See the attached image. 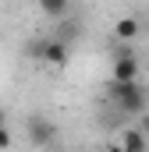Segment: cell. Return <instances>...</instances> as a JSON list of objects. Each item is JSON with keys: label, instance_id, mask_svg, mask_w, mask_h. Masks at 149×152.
Wrapping results in <instances>:
<instances>
[{"label": "cell", "instance_id": "6da1fadb", "mask_svg": "<svg viewBox=\"0 0 149 152\" xmlns=\"http://www.w3.org/2000/svg\"><path fill=\"white\" fill-rule=\"evenodd\" d=\"M110 99L121 113H146L149 110V92L139 81H110Z\"/></svg>", "mask_w": 149, "mask_h": 152}, {"label": "cell", "instance_id": "7a4b0ae2", "mask_svg": "<svg viewBox=\"0 0 149 152\" xmlns=\"http://www.w3.org/2000/svg\"><path fill=\"white\" fill-rule=\"evenodd\" d=\"M25 131H29V142H32L36 149H50V145L57 142V124H53V120H46L43 113H29Z\"/></svg>", "mask_w": 149, "mask_h": 152}, {"label": "cell", "instance_id": "3957f363", "mask_svg": "<svg viewBox=\"0 0 149 152\" xmlns=\"http://www.w3.org/2000/svg\"><path fill=\"white\" fill-rule=\"evenodd\" d=\"M110 81H139V60H135V50H131V46H121V50L114 53Z\"/></svg>", "mask_w": 149, "mask_h": 152}, {"label": "cell", "instance_id": "277c9868", "mask_svg": "<svg viewBox=\"0 0 149 152\" xmlns=\"http://www.w3.org/2000/svg\"><path fill=\"white\" fill-rule=\"evenodd\" d=\"M68 57H71V42H64V39H57V36H46V53H43V60H46V64L64 67V64H68Z\"/></svg>", "mask_w": 149, "mask_h": 152}, {"label": "cell", "instance_id": "5b68a950", "mask_svg": "<svg viewBox=\"0 0 149 152\" xmlns=\"http://www.w3.org/2000/svg\"><path fill=\"white\" fill-rule=\"evenodd\" d=\"M121 149L124 152H146L149 149V138L142 127H128L124 134H121Z\"/></svg>", "mask_w": 149, "mask_h": 152}, {"label": "cell", "instance_id": "8992f818", "mask_svg": "<svg viewBox=\"0 0 149 152\" xmlns=\"http://www.w3.org/2000/svg\"><path fill=\"white\" fill-rule=\"evenodd\" d=\"M142 32V25H139V18H121L117 25H114V36L121 39V42H131V39Z\"/></svg>", "mask_w": 149, "mask_h": 152}, {"label": "cell", "instance_id": "52a82bcc", "mask_svg": "<svg viewBox=\"0 0 149 152\" xmlns=\"http://www.w3.org/2000/svg\"><path fill=\"white\" fill-rule=\"evenodd\" d=\"M39 7H43V14H50V18H64L68 7H71V0H39Z\"/></svg>", "mask_w": 149, "mask_h": 152}, {"label": "cell", "instance_id": "ba28073f", "mask_svg": "<svg viewBox=\"0 0 149 152\" xmlns=\"http://www.w3.org/2000/svg\"><path fill=\"white\" fill-rule=\"evenodd\" d=\"M43 53H46V36H36L25 46V57H29V60H43Z\"/></svg>", "mask_w": 149, "mask_h": 152}, {"label": "cell", "instance_id": "9c48e42d", "mask_svg": "<svg viewBox=\"0 0 149 152\" xmlns=\"http://www.w3.org/2000/svg\"><path fill=\"white\" fill-rule=\"evenodd\" d=\"M57 39H64V42H71V39H78V25H71V21H64V25L57 28Z\"/></svg>", "mask_w": 149, "mask_h": 152}, {"label": "cell", "instance_id": "30bf717a", "mask_svg": "<svg viewBox=\"0 0 149 152\" xmlns=\"http://www.w3.org/2000/svg\"><path fill=\"white\" fill-rule=\"evenodd\" d=\"M7 149H11V131L0 127V152H7Z\"/></svg>", "mask_w": 149, "mask_h": 152}, {"label": "cell", "instance_id": "8fae6325", "mask_svg": "<svg viewBox=\"0 0 149 152\" xmlns=\"http://www.w3.org/2000/svg\"><path fill=\"white\" fill-rule=\"evenodd\" d=\"M100 152H124V149H121V145H103Z\"/></svg>", "mask_w": 149, "mask_h": 152}, {"label": "cell", "instance_id": "7c38bea8", "mask_svg": "<svg viewBox=\"0 0 149 152\" xmlns=\"http://www.w3.org/2000/svg\"><path fill=\"white\" fill-rule=\"evenodd\" d=\"M142 131H146V138H149V113H142Z\"/></svg>", "mask_w": 149, "mask_h": 152}, {"label": "cell", "instance_id": "4fadbf2b", "mask_svg": "<svg viewBox=\"0 0 149 152\" xmlns=\"http://www.w3.org/2000/svg\"><path fill=\"white\" fill-rule=\"evenodd\" d=\"M0 127H7V113H4V106H0Z\"/></svg>", "mask_w": 149, "mask_h": 152}, {"label": "cell", "instance_id": "5bb4252c", "mask_svg": "<svg viewBox=\"0 0 149 152\" xmlns=\"http://www.w3.org/2000/svg\"><path fill=\"white\" fill-rule=\"evenodd\" d=\"M39 152H53V149H39Z\"/></svg>", "mask_w": 149, "mask_h": 152}]
</instances>
